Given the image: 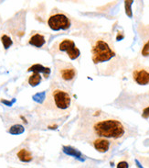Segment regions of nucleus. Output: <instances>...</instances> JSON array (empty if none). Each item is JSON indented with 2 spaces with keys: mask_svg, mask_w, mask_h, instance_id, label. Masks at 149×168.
<instances>
[{
  "mask_svg": "<svg viewBox=\"0 0 149 168\" xmlns=\"http://www.w3.org/2000/svg\"><path fill=\"white\" fill-rule=\"evenodd\" d=\"M94 131L100 137L119 139L125 135L126 129L116 119H104L94 125Z\"/></svg>",
  "mask_w": 149,
  "mask_h": 168,
  "instance_id": "nucleus-1",
  "label": "nucleus"
},
{
  "mask_svg": "<svg viewBox=\"0 0 149 168\" xmlns=\"http://www.w3.org/2000/svg\"><path fill=\"white\" fill-rule=\"evenodd\" d=\"M92 62L94 64L103 63L111 60L115 55V53L112 50L109 44L104 41H98L92 49Z\"/></svg>",
  "mask_w": 149,
  "mask_h": 168,
  "instance_id": "nucleus-2",
  "label": "nucleus"
},
{
  "mask_svg": "<svg viewBox=\"0 0 149 168\" xmlns=\"http://www.w3.org/2000/svg\"><path fill=\"white\" fill-rule=\"evenodd\" d=\"M51 98L53 104L57 110H65L70 106V95L61 89H55L51 93Z\"/></svg>",
  "mask_w": 149,
  "mask_h": 168,
  "instance_id": "nucleus-3",
  "label": "nucleus"
},
{
  "mask_svg": "<svg viewBox=\"0 0 149 168\" xmlns=\"http://www.w3.org/2000/svg\"><path fill=\"white\" fill-rule=\"evenodd\" d=\"M48 25L52 30H66L70 27V21L67 16L59 13L49 17L48 20Z\"/></svg>",
  "mask_w": 149,
  "mask_h": 168,
  "instance_id": "nucleus-4",
  "label": "nucleus"
},
{
  "mask_svg": "<svg viewBox=\"0 0 149 168\" xmlns=\"http://www.w3.org/2000/svg\"><path fill=\"white\" fill-rule=\"evenodd\" d=\"M59 50L60 52L67 53L68 56L71 60H75L80 55L79 49L75 46V43H74L71 40H68V39L63 40L59 44Z\"/></svg>",
  "mask_w": 149,
  "mask_h": 168,
  "instance_id": "nucleus-5",
  "label": "nucleus"
},
{
  "mask_svg": "<svg viewBox=\"0 0 149 168\" xmlns=\"http://www.w3.org/2000/svg\"><path fill=\"white\" fill-rule=\"evenodd\" d=\"M134 81L141 86L148 85L149 84V72L146 70L141 69V70H136L133 74Z\"/></svg>",
  "mask_w": 149,
  "mask_h": 168,
  "instance_id": "nucleus-6",
  "label": "nucleus"
},
{
  "mask_svg": "<svg viewBox=\"0 0 149 168\" xmlns=\"http://www.w3.org/2000/svg\"><path fill=\"white\" fill-rule=\"evenodd\" d=\"M59 76L64 81H72L76 76V71L72 66H65V67H59Z\"/></svg>",
  "mask_w": 149,
  "mask_h": 168,
  "instance_id": "nucleus-7",
  "label": "nucleus"
},
{
  "mask_svg": "<svg viewBox=\"0 0 149 168\" xmlns=\"http://www.w3.org/2000/svg\"><path fill=\"white\" fill-rule=\"evenodd\" d=\"M94 148L100 152H106L110 147V141L105 139H97L93 142Z\"/></svg>",
  "mask_w": 149,
  "mask_h": 168,
  "instance_id": "nucleus-8",
  "label": "nucleus"
},
{
  "mask_svg": "<svg viewBox=\"0 0 149 168\" xmlns=\"http://www.w3.org/2000/svg\"><path fill=\"white\" fill-rule=\"evenodd\" d=\"M29 42L30 45H32L34 47L40 48V47H42L45 44L46 41H45V38H44L43 35L37 33V34H34L32 37L29 39Z\"/></svg>",
  "mask_w": 149,
  "mask_h": 168,
  "instance_id": "nucleus-9",
  "label": "nucleus"
},
{
  "mask_svg": "<svg viewBox=\"0 0 149 168\" xmlns=\"http://www.w3.org/2000/svg\"><path fill=\"white\" fill-rule=\"evenodd\" d=\"M17 156H18V158L21 162H24V163H29V162H31L32 159H33L31 152H30L29 150L25 149V148L20 149V150L18 152Z\"/></svg>",
  "mask_w": 149,
  "mask_h": 168,
  "instance_id": "nucleus-10",
  "label": "nucleus"
},
{
  "mask_svg": "<svg viewBox=\"0 0 149 168\" xmlns=\"http://www.w3.org/2000/svg\"><path fill=\"white\" fill-rule=\"evenodd\" d=\"M29 72H34V73H43L44 74V76L47 78L49 74H51V69H49L48 67H44L42 66L41 64H34L32 66H30L29 69H28Z\"/></svg>",
  "mask_w": 149,
  "mask_h": 168,
  "instance_id": "nucleus-11",
  "label": "nucleus"
},
{
  "mask_svg": "<svg viewBox=\"0 0 149 168\" xmlns=\"http://www.w3.org/2000/svg\"><path fill=\"white\" fill-rule=\"evenodd\" d=\"M63 152L68 154V155H70V156H73V157H75L77 159H80V160H83L81 158V153L76 150V149H74L70 146H63Z\"/></svg>",
  "mask_w": 149,
  "mask_h": 168,
  "instance_id": "nucleus-12",
  "label": "nucleus"
},
{
  "mask_svg": "<svg viewBox=\"0 0 149 168\" xmlns=\"http://www.w3.org/2000/svg\"><path fill=\"white\" fill-rule=\"evenodd\" d=\"M41 82V76L39 73H33V75L29 79V84L31 87H36Z\"/></svg>",
  "mask_w": 149,
  "mask_h": 168,
  "instance_id": "nucleus-13",
  "label": "nucleus"
},
{
  "mask_svg": "<svg viewBox=\"0 0 149 168\" xmlns=\"http://www.w3.org/2000/svg\"><path fill=\"white\" fill-rule=\"evenodd\" d=\"M24 130H25V129L22 125L16 124V125H13L9 129V133L13 134V135H18V134L23 133Z\"/></svg>",
  "mask_w": 149,
  "mask_h": 168,
  "instance_id": "nucleus-14",
  "label": "nucleus"
},
{
  "mask_svg": "<svg viewBox=\"0 0 149 168\" xmlns=\"http://www.w3.org/2000/svg\"><path fill=\"white\" fill-rule=\"evenodd\" d=\"M1 41L3 43V46H4L5 49H8V48L12 45V43H13V42H12V40L8 37L7 35H6V34L2 35Z\"/></svg>",
  "mask_w": 149,
  "mask_h": 168,
  "instance_id": "nucleus-15",
  "label": "nucleus"
},
{
  "mask_svg": "<svg viewBox=\"0 0 149 168\" xmlns=\"http://www.w3.org/2000/svg\"><path fill=\"white\" fill-rule=\"evenodd\" d=\"M45 95H46V93L45 92H42V93H38L36 94L34 97H33V99L38 102V103H42L43 100L45 99Z\"/></svg>",
  "mask_w": 149,
  "mask_h": 168,
  "instance_id": "nucleus-16",
  "label": "nucleus"
},
{
  "mask_svg": "<svg viewBox=\"0 0 149 168\" xmlns=\"http://www.w3.org/2000/svg\"><path fill=\"white\" fill-rule=\"evenodd\" d=\"M132 1H126V14L128 17H132V10H131V6H132Z\"/></svg>",
  "mask_w": 149,
  "mask_h": 168,
  "instance_id": "nucleus-17",
  "label": "nucleus"
},
{
  "mask_svg": "<svg viewBox=\"0 0 149 168\" xmlns=\"http://www.w3.org/2000/svg\"><path fill=\"white\" fill-rule=\"evenodd\" d=\"M142 53H143L144 56L149 55V41H148L147 43H145V45L144 46L143 51H142Z\"/></svg>",
  "mask_w": 149,
  "mask_h": 168,
  "instance_id": "nucleus-18",
  "label": "nucleus"
},
{
  "mask_svg": "<svg viewBox=\"0 0 149 168\" xmlns=\"http://www.w3.org/2000/svg\"><path fill=\"white\" fill-rule=\"evenodd\" d=\"M129 167V164L127 162H125V161H122L120 162L118 164H117V168H128Z\"/></svg>",
  "mask_w": 149,
  "mask_h": 168,
  "instance_id": "nucleus-19",
  "label": "nucleus"
},
{
  "mask_svg": "<svg viewBox=\"0 0 149 168\" xmlns=\"http://www.w3.org/2000/svg\"><path fill=\"white\" fill-rule=\"evenodd\" d=\"M142 116H143L144 118H149V107H145V109L144 110Z\"/></svg>",
  "mask_w": 149,
  "mask_h": 168,
  "instance_id": "nucleus-20",
  "label": "nucleus"
},
{
  "mask_svg": "<svg viewBox=\"0 0 149 168\" xmlns=\"http://www.w3.org/2000/svg\"><path fill=\"white\" fill-rule=\"evenodd\" d=\"M1 102L4 103V104H6V105H7V106H11L12 105V102L7 101V100H1Z\"/></svg>",
  "mask_w": 149,
  "mask_h": 168,
  "instance_id": "nucleus-21",
  "label": "nucleus"
},
{
  "mask_svg": "<svg viewBox=\"0 0 149 168\" xmlns=\"http://www.w3.org/2000/svg\"><path fill=\"white\" fill-rule=\"evenodd\" d=\"M136 164H137V165H138V167H139V168H143V167H142V166L140 165V164L138 163V161H136Z\"/></svg>",
  "mask_w": 149,
  "mask_h": 168,
  "instance_id": "nucleus-22",
  "label": "nucleus"
}]
</instances>
